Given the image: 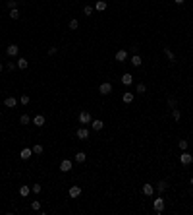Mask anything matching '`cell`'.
Listing matches in <instances>:
<instances>
[{"mask_svg":"<svg viewBox=\"0 0 193 215\" xmlns=\"http://www.w3.org/2000/svg\"><path fill=\"white\" fill-rule=\"evenodd\" d=\"M41 190H43V188H41V184H35V186H31V192H35V194H39Z\"/></svg>","mask_w":193,"mask_h":215,"instance_id":"cell-35","label":"cell"},{"mask_svg":"<svg viewBox=\"0 0 193 215\" xmlns=\"http://www.w3.org/2000/svg\"><path fill=\"white\" fill-rule=\"evenodd\" d=\"M91 128H93L95 132H99V130H103V128H104V122L99 120V118H96V120H91Z\"/></svg>","mask_w":193,"mask_h":215,"instance_id":"cell-10","label":"cell"},{"mask_svg":"<svg viewBox=\"0 0 193 215\" xmlns=\"http://www.w3.org/2000/svg\"><path fill=\"white\" fill-rule=\"evenodd\" d=\"M174 2H176V4H183V2H185V0H174Z\"/></svg>","mask_w":193,"mask_h":215,"instance_id":"cell-39","label":"cell"},{"mask_svg":"<svg viewBox=\"0 0 193 215\" xmlns=\"http://www.w3.org/2000/svg\"><path fill=\"white\" fill-rule=\"evenodd\" d=\"M56 52H58L56 47H50V49H48V54H50V56H52V54H56Z\"/></svg>","mask_w":193,"mask_h":215,"instance_id":"cell-37","label":"cell"},{"mask_svg":"<svg viewBox=\"0 0 193 215\" xmlns=\"http://www.w3.org/2000/svg\"><path fill=\"white\" fill-rule=\"evenodd\" d=\"M16 66H17V64H14V62H8V70H14Z\"/></svg>","mask_w":193,"mask_h":215,"instance_id":"cell-38","label":"cell"},{"mask_svg":"<svg viewBox=\"0 0 193 215\" xmlns=\"http://www.w3.org/2000/svg\"><path fill=\"white\" fill-rule=\"evenodd\" d=\"M4 105H6L8 109H14L17 105V101H16V97H6V99H4Z\"/></svg>","mask_w":193,"mask_h":215,"instance_id":"cell-15","label":"cell"},{"mask_svg":"<svg viewBox=\"0 0 193 215\" xmlns=\"http://www.w3.org/2000/svg\"><path fill=\"white\" fill-rule=\"evenodd\" d=\"M16 64H17V68H20V70H25V68L29 66V62H27V58H20V60H17Z\"/></svg>","mask_w":193,"mask_h":215,"instance_id":"cell-21","label":"cell"},{"mask_svg":"<svg viewBox=\"0 0 193 215\" xmlns=\"http://www.w3.org/2000/svg\"><path fill=\"white\" fill-rule=\"evenodd\" d=\"M193 161V155H189V151H183L182 155H180V163L182 165H189Z\"/></svg>","mask_w":193,"mask_h":215,"instance_id":"cell-4","label":"cell"},{"mask_svg":"<svg viewBox=\"0 0 193 215\" xmlns=\"http://www.w3.org/2000/svg\"><path fill=\"white\" fill-rule=\"evenodd\" d=\"M6 52H8V56H17L20 54V47L17 45H8V49H6Z\"/></svg>","mask_w":193,"mask_h":215,"instance_id":"cell-5","label":"cell"},{"mask_svg":"<svg viewBox=\"0 0 193 215\" xmlns=\"http://www.w3.org/2000/svg\"><path fill=\"white\" fill-rule=\"evenodd\" d=\"M81 196V186H72L70 188V198H79Z\"/></svg>","mask_w":193,"mask_h":215,"instance_id":"cell-11","label":"cell"},{"mask_svg":"<svg viewBox=\"0 0 193 215\" xmlns=\"http://www.w3.org/2000/svg\"><path fill=\"white\" fill-rule=\"evenodd\" d=\"M122 84H124V85H131V84H133V76H131V74H124V76H122Z\"/></svg>","mask_w":193,"mask_h":215,"instance_id":"cell-20","label":"cell"},{"mask_svg":"<svg viewBox=\"0 0 193 215\" xmlns=\"http://www.w3.org/2000/svg\"><path fill=\"white\" fill-rule=\"evenodd\" d=\"M0 72H2V64H0Z\"/></svg>","mask_w":193,"mask_h":215,"instance_id":"cell-41","label":"cell"},{"mask_svg":"<svg viewBox=\"0 0 193 215\" xmlns=\"http://www.w3.org/2000/svg\"><path fill=\"white\" fill-rule=\"evenodd\" d=\"M8 8H10V10H14V8H17V0H8Z\"/></svg>","mask_w":193,"mask_h":215,"instance_id":"cell-33","label":"cell"},{"mask_svg":"<svg viewBox=\"0 0 193 215\" xmlns=\"http://www.w3.org/2000/svg\"><path fill=\"white\" fill-rule=\"evenodd\" d=\"M31 149H33V155H41V153H43V145H39V144H35Z\"/></svg>","mask_w":193,"mask_h":215,"instance_id":"cell-25","label":"cell"},{"mask_svg":"<svg viewBox=\"0 0 193 215\" xmlns=\"http://www.w3.org/2000/svg\"><path fill=\"white\" fill-rule=\"evenodd\" d=\"M10 17H12V20H20V10H17V8L10 10Z\"/></svg>","mask_w":193,"mask_h":215,"instance_id":"cell-26","label":"cell"},{"mask_svg":"<svg viewBox=\"0 0 193 215\" xmlns=\"http://www.w3.org/2000/svg\"><path fill=\"white\" fill-rule=\"evenodd\" d=\"M20 103H21V105H29V95H21V97H20Z\"/></svg>","mask_w":193,"mask_h":215,"instance_id":"cell-34","label":"cell"},{"mask_svg":"<svg viewBox=\"0 0 193 215\" xmlns=\"http://www.w3.org/2000/svg\"><path fill=\"white\" fill-rule=\"evenodd\" d=\"M172 118H174V120H176V122H178V120H180V118H182V112H180V111H178V109H176V107H174V109H172Z\"/></svg>","mask_w":193,"mask_h":215,"instance_id":"cell-24","label":"cell"},{"mask_svg":"<svg viewBox=\"0 0 193 215\" xmlns=\"http://www.w3.org/2000/svg\"><path fill=\"white\" fill-rule=\"evenodd\" d=\"M75 136H77V138H79V140H87V138H89V130H87V128H83V126H81V128H77Z\"/></svg>","mask_w":193,"mask_h":215,"instance_id":"cell-6","label":"cell"},{"mask_svg":"<svg viewBox=\"0 0 193 215\" xmlns=\"http://www.w3.org/2000/svg\"><path fill=\"white\" fill-rule=\"evenodd\" d=\"M31 194V186H20V196L21 198H27Z\"/></svg>","mask_w":193,"mask_h":215,"instance_id":"cell-19","label":"cell"},{"mask_svg":"<svg viewBox=\"0 0 193 215\" xmlns=\"http://www.w3.org/2000/svg\"><path fill=\"white\" fill-rule=\"evenodd\" d=\"M164 52H166V56H168V60H170V62H176V54L170 51L168 47H164Z\"/></svg>","mask_w":193,"mask_h":215,"instance_id":"cell-23","label":"cell"},{"mask_svg":"<svg viewBox=\"0 0 193 215\" xmlns=\"http://www.w3.org/2000/svg\"><path fill=\"white\" fill-rule=\"evenodd\" d=\"M77 27H79V21H77V20H72V21H70V29H72V31H75Z\"/></svg>","mask_w":193,"mask_h":215,"instance_id":"cell-31","label":"cell"},{"mask_svg":"<svg viewBox=\"0 0 193 215\" xmlns=\"http://www.w3.org/2000/svg\"><path fill=\"white\" fill-rule=\"evenodd\" d=\"M87 159V153L85 151H79V153H75V163H83Z\"/></svg>","mask_w":193,"mask_h":215,"instance_id":"cell-22","label":"cell"},{"mask_svg":"<svg viewBox=\"0 0 193 215\" xmlns=\"http://www.w3.org/2000/svg\"><path fill=\"white\" fill-rule=\"evenodd\" d=\"M77 120H79V124H91V120H93V118H91V114L87 112V111H81L79 116H77Z\"/></svg>","mask_w":193,"mask_h":215,"instance_id":"cell-2","label":"cell"},{"mask_svg":"<svg viewBox=\"0 0 193 215\" xmlns=\"http://www.w3.org/2000/svg\"><path fill=\"white\" fill-rule=\"evenodd\" d=\"M72 161H70V159H64V161L60 163V171L62 172H68V171H72Z\"/></svg>","mask_w":193,"mask_h":215,"instance_id":"cell-7","label":"cell"},{"mask_svg":"<svg viewBox=\"0 0 193 215\" xmlns=\"http://www.w3.org/2000/svg\"><path fill=\"white\" fill-rule=\"evenodd\" d=\"M168 105H170V107L174 109V107H176V105H178V101H176V99H174V97H170V99H168Z\"/></svg>","mask_w":193,"mask_h":215,"instance_id":"cell-36","label":"cell"},{"mask_svg":"<svg viewBox=\"0 0 193 215\" xmlns=\"http://www.w3.org/2000/svg\"><path fill=\"white\" fill-rule=\"evenodd\" d=\"M166 188H168V182H166V180H158V184L155 186V190H157L158 194H160V192H164Z\"/></svg>","mask_w":193,"mask_h":215,"instance_id":"cell-14","label":"cell"},{"mask_svg":"<svg viewBox=\"0 0 193 215\" xmlns=\"http://www.w3.org/2000/svg\"><path fill=\"white\" fill-rule=\"evenodd\" d=\"M106 8H108V4L104 2V0H96V4H95V10L96 12H104Z\"/></svg>","mask_w":193,"mask_h":215,"instance_id":"cell-12","label":"cell"},{"mask_svg":"<svg viewBox=\"0 0 193 215\" xmlns=\"http://www.w3.org/2000/svg\"><path fill=\"white\" fill-rule=\"evenodd\" d=\"M178 145H180V149H183V151H185V149L189 147V144H187V140H180V141H178Z\"/></svg>","mask_w":193,"mask_h":215,"instance_id":"cell-27","label":"cell"},{"mask_svg":"<svg viewBox=\"0 0 193 215\" xmlns=\"http://www.w3.org/2000/svg\"><path fill=\"white\" fill-rule=\"evenodd\" d=\"M133 99H135V95H133V93H130V91L122 95V101H124V103H127V105H130V103H133Z\"/></svg>","mask_w":193,"mask_h":215,"instance_id":"cell-17","label":"cell"},{"mask_svg":"<svg viewBox=\"0 0 193 215\" xmlns=\"http://www.w3.org/2000/svg\"><path fill=\"white\" fill-rule=\"evenodd\" d=\"M31 155H33V149H31V147H23V149H21V153H20V159L27 161V159H29Z\"/></svg>","mask_w":193,"mask_h":215,"instance_id":"cell-8","label":"cell"},{"mask_svg":"<svg viewBox=\"0 0 193 215\" xmlns=\"http://www.w3.org/2000/svg\"><path fill=\"white\" fill-rule=\"evenodd\" d=\"M33 124H35V126H39V128H41V126H44V116H43V114H37V116L33 118Z\"/></svg>","mask_w":193,"mask_h":215,"instance_id":"cell-18","label":"cell"},{"mask_svg":"<svg viewBox=\"0 0 193 215\" xmlns=\"http://www.w3.org/2000/svg\"><path fill=\"white\" fill-rule=\"evenodd\" d=\"M20 122H21V124H29V122H31V118L27 116V114H21V116H20Z\"/></svg>","mask_w":193,"mask_h":215,"instance_id":"cell-29","label":"cell"},{"mask_svg":"<svg viewBox=\"0 0 193 215\" xmlns=\"http://www.w3.org/2000/svg\"><path fill=\"white\" fill-rule=\"evenodd\" d=\"M189 184H191V186H193V178H191V180H189Z\"/></svg>","mask_w":193,"mask_h":215,"instance_id":"cell-40","label":"cell"},{"mask_svg":"<svg viewBox=\"0 0 193 215\" xmlns=\"http://www.w3.org/2000/svg\"><path fill=\"white\" fill-rule=\"evenodd\" d=\"M31 209L33 211H41V202H31Z\"/></svg>","mask_w":193,"mask_h":215,"instance_id":"cell-32","label":"cell"},{"mask_svg":"<svg viewBox=\"0 0 193 215\" xmlns=\"http://www.w3.org/2000/svg\"><path fill=\"white\" fill-rule=\"evenodd\" d=\"M135 89H137V93H145V91H147V85H145V84H137Z\"/></svg>","mask_w":193,"mask_h":215,"instance_id":"cell-30","label":"cell"},{"mask_svg":"<svg viewBox=\"0 0 193 215\" xmlns=\"http://www.w3.org/2000/svg\"><path fill=\"white\" fill-rule=\"evenodd\" d=\"M153 209H155V213H158V215L164 211V200L160 198V196H158V198H155V200H153Z\"/></svg>","mask_w":193,"mask_h":215,"instance_id":"cell-1","label":"cell"},{"mask_svg":"<svg viewBox=\"0 0 193 215\" xmlns=\"http://www.w3.org/2000/svg\"><path fill=\"white\" fill-rule=\"evenodd\" d=\"M130 64H131V66H135V68H141V64H143V58H141L139 54H133Z\"/></svg>","mask_w":193,"mask_h":215,"instance_id":"cell-9","label":"cell"},{"mask_svg":"<svg viewBox=\"0 0 193 215\" xmlns=\"http://www.w3.org/2000/svg\"><path fill=\"white\" fill-rule=\"evenodd\" d=\"M116 60L118 62H126L127 60V51H124V49H122V51H118L116 52Z\"/></svg>","mask_w":193,"mask_h":215,"instance_id":"cell-13","label":"cell"},{"mask_svg":"<svg viewBox=\"0 0 193 215\" xmlns=\"http://www.w3.org/2000/svg\"><path fill=\"white\" fill-rule=\"evenodd\" d=\"M99 93H100V95H108V93H112V84H108V81L100 84V87H99Z\"/></svg>","mask_w":193,"mask_h":215,"instance_id":"cell-3","label":"cell"},{"mask_svg":"<svg viewBox=\"0 0 193 215\" xmlns=\"http://www.w3.org/2000/svg\"><path fill=\"white\" fill-rule=\"evenodd\" d=\"M93 12H95V8H93V6H85V8H83V16H91Z\"/></svg>","mask_w":193,"mask_h":215,"instance_id":"cell-28","label":"cell"},{"mask_svg":"<svg viewBox=\"0 0 193 215\" xmlns=\"http://www.w3.org/2000/svg\"><path fill=\"white\" fill-rule=\"evenodd\" d=\"M143 194L145 196H153L155 194V186L153 184H143Z\"/></svg>","mask_w":193,"mask_h":215,"instance_id":"cell-16","label":"cell"}]
</instances>
